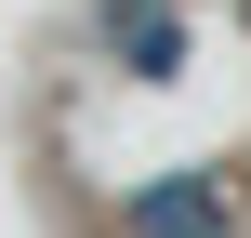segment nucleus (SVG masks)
<instances>
[{
    "instance_id": "obj_1",
    "label": "nucleus",
    "mask_w": 251,
    "mask_h": 238,
    "mask_svg": "<svg viewBox=\"0 0 251 238\" xmlns=\"http://www.w3.org/2000/svg\"><path fill=\"white\" fill-rule=\"evenodd\" d=\"M119 238H238V199L212 172H172V185H132L119 199Z\"/></svg>"
}]
</instances>
